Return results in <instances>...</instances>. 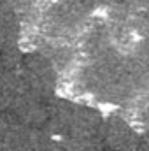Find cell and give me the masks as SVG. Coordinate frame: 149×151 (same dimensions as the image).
<instances>
[{
    "mask_svg": "<svg viewBox=\"0 0 149 151\" xmlns=\"http://www.w3.org/2000/svg\"><path fill=\"white\" fill-rule=\"evenodd\" d=\"M44 127L62 151H100L104 146V119L86 106L51 104Z\"/></svg>",
    "mask_w": 149,
    "mask_h": 151,
    "instance_id": "obj_1",
    "label": "cell"
},
{
    "mask_svg": "<svg viewBox=\"0 0 149 151\" xmlns=\"http://www.w3.org/2000/svg\"><path fill=\"white\" fill-rule=\"evenodd\" d=\"M27 151H62V148L51 139V135L46 130H35L32 134V141Z\"/></svg>",
    "mask_w": 149,
    "mask_h": 151,
    "instance_id": "obj_5",
    "label": "cell"
},
{
    "mask_svg": "<svg viewBox=\"0 0 149 151\" xmlns=\"http://www.w3.org/2000/svg\"><path fill=\"white\" fill-rule=\"evenodd\" d=\"M137 151H149V134L140 137V144H139V150Z\"/></svg>",
    "mask_w": 149,
    "mask_h": 151,
    "instance_id": "obj_6",
    "label": "cell"
},
{
    "mask_svg": "<svg viewBox=\"0 0 149 151\" xmlns=\"http://www.w3.org/2000/svg\"><path fill=\"white\" fill-rule=\"evenodd\" d=\"M21 56L23 55L16 53L14 44L0 46V113L11 106Z\"/></svg>",
    "mask_w": 149,
    "mask_h": 151,
    "instance_id": "obj_3",
    "label": "cell"
},
{
    "mask_svg": "<svg viewBox=\"0 0 149 151\" xmlns=\"http://www.w3.org/2000/svg\"><path fill=\"white\" fill-rule=\"evenodd\" d=\"M34 127L25 125L12 114L0 116V151H27Z\"/></svg>",
    "mask_w": 149,
    "mask_h": 151,
    "instance_id": "obj_4",
    "label": "cell"
},
{
    "mask_svg": "<svg viewBox=\"0 0 149 151\" xmlns=\"http://www.w3.org/2000/svg\"><path fill=\"white\" fill-rule=\"evenodd\" d=\"M140 137L142 135L123 118L112 116L104 121V144L109 151H137Z\"/></svg>",
    "mask_w": 149,
    "mask_h": 151,
    "instance_id": "obj_2",
    "label": "cell"
}]
</instances>
